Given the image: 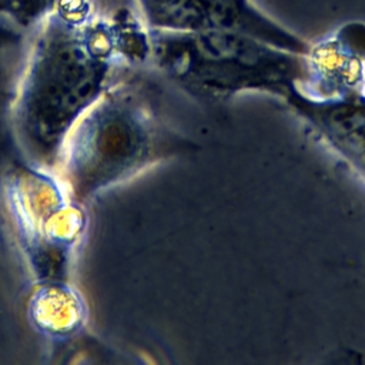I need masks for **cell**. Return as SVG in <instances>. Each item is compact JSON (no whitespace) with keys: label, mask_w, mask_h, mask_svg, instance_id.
I'll list each match as a JSON object with an SVG mask.
<instances>
[{"label":"cell","mask_w":365,"mask_h":365,"mask_svg":"<svg viewBox=\"0 0 365 365\" xmlns=\"http://www.w3.org/2000/svg\"><path fill=\"white\" fill-rule=\"evenodd\" d=\"M7 106L21 154L54 171L77 120L125 68L148 61L150 31L127 6L60 0L30 31Z\"/></svg>","instance_id":"obj_1"},{"label":"cell","mask_w":365,"mask_h":365,"mask_svg":"<svg viewBox=\"0 0 365 365\" xmlns=\"http://www.w3.org/2000/svg\"><path fill=\"white\" fill-rule=\"evenodd\" d=\"M153 88L125 71L66 135L54 173L68 195L87 205L165 160L200 145L164 120Z\"/></svg>","instance_id":"obj_2"},{"label":"cell","mask_w":365,"mask_h":365,"mask_svg":"<svg viewBox=\"0 0 365 365\" xmlns=\"http://www.w3.org/2000/svg\"><path fill=\"white\" fill-rule=\"evenodd\" d=\"M150 31L148 61L191 97L220 103L245 91L282 100L308 81L307 54L231 30Z\"/></svg>","instance_id":"obj_3"},{"label":"cell","mask_w":365,"mask_h":365,"mask_svg":"<svg viewBox=\"0 0 365 365\" xmlns=\"http://www.w3.org/2000/svg\"><path fill=\"white\" fill-rule=\"evenodd\" d=\"M0 197L34 281H70L88 227L86 205L68 195L54 171L21 151L0 165Z\"/></svg>","instance_id":"obj_4"},{"label":"cell","mask_w":365,"mask_h":365,"mask_svg":"<svg viewBox=\"0 0 365 365\" xmlns=\"http://www.w3.org/2000/svg\"><path fill=\"white\" fill-rule=\"evenodd\" d=\"M148 30H231L261 38L277 47L308 54L311 44L289 31L252 0H134Z\"/></svg>","instance_id":"obj_5"},{"label":"cell","mask_w":365,"mask_h":365,"mask_svg":"<svg viewBox=\"0 0 365 365\" xmlns=\"http://www.w3.org/2000/svg\"><path fill=\"white\" fill-rule=\"evenodd\" d=\"M284 101L365 180V81L331 97H311L294 87Z\"/></svg>","instance_id":"obj_6"},{"label":"cell","mask_w":365,"mask_h":365,"mask_svg":"<svg viewBox=\"0 0 365 365\" xmlns=\"http://www.w3.org/2000/svg\"><path fill=\"white\" fill-rule=\"evenodd\" d=\"M309 78L295 86L311 97H331L365 81V24L349 23L321 41L307 54Z\"/></svg>","instance_id":"obj_7"},{"label":"cell","mask_w":365,"mask_h":365,"mask_svg":"<svg viewBox=\"0 0 365 365\" xmlns=\"http://www.w3.org/2000/svg\"><path fill=\"white\" fill-rule=\"evenodd\" d=\"M27 314L37 332L60 344L77 339L88 318L86 301L70 281L36 282Z\"/></svg>","instance_id":"obj_8"},{"label":"cell","mask_w":365,"mask_h":365,"mask_svg":"<svg viewBox=\"0 0 365 365\" xmlns=\"http://www.w3.org/2000/svg\"><path fill=\"white\" fill-rule=\"evenodd\" d=\"M60 0H0V20L13 29L30 31Z\"/></svg>","instance_id":"obj_9"},{"label":"cell","mask_w":365,"mask_h":365,"mask_svg":"<svg viewBox=\"0 0 365 365\" xmlns=\"http://www.w3.org/2000/svg\"><path fill=\"white\" fill-rule=\"evenodd\" d=\"M11 84L13 80H7L4 71L0 68V164L7 158V155L19 150L14 137L10 131L7 118V106Z\"/></svg>","instance_id":"obj_10"}]
</instances>
